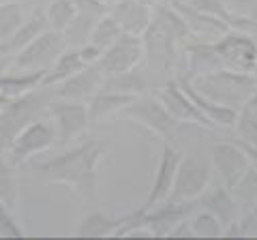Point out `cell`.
Listing matches in <instances>:
<instances>
[{
  "label": "cell",
  "instance_id": "cell-1",
  "mask_svg": "<svg viewBox=\"0 0 257 240\" xmlns=\"http://www.w3.org/2000/svg\"><path fill=\"white\" fill-rule=\"evenodd\" d=\"M103 157H105V146L99 140H86L77 148H69L41 163H35L32 172L43 182L64 185L79 193H90Z\"/></svg>",
  "mask_w": 257,
  "mask_h": 240
},
{
  "label": "cell",
  "instance_id": "cell-2",
  "mask_svg": "<svg viewBox=\"0 0 257 240\" xmlns=\"http://www.w3.org/2000/svg\"><path fill=\"white\" fill-rule=\"evenodd\" d=\"M189 79L195 86V90H199L204 97L238 111L244 107V103L257 90L253 73H242V71L225 69V67Z\"/></svg>",
  "mask_w": 257,
  "mask_h": 240
},
{
  "label": "cell",
  "instance_id": "cell-3",
  "mask_svg": "<svg viewBox=\"0 0 257 240\" xmlns=\"http://www.w3.org/2000/svg\"><path fill=\"white\" fill-rule=\"evenodd\" d=\"M52 99H54V88L41 86L37 90L22 94V97L11 101V105L0 114V155H7L11 142L24 127L47 114V105H50Z\"/></svg>",
  "mask_w": 257,
  "mask_h": 240
},
{
  "label": "cell",
  "instance_id": "cell-4",
  "mask_svg": "<svg viewBox=\"0 0 257 240\" xmlns=\"http://www.w3.org/2000/svg\"><path fill=\"white\" fill-rule=\"evenodd\" d=\"M122 120L142 127L144 131H148L150 135H155L161 142H172L176 138V133L180 129V123L176 120L167 107L161 103V99L155 92H146L135 97L120 114Z\"/></svg>",
  "mask_w": 257,
  "mask_h": 240
},
{
  "label": "cell",
  "instance_id": "cell-5",
  "mask_svg": "<svg viewBox=\"0 0 257 240\" xmlns=\"http://www.w3.org/2000/svg\"><path fill=\"white\" fill-rule=\"evenodd\" d=\"M210 180H212L210 159H204L199 155L182 157L174 178L170 199L172 202H195L210 187Z\"/></svg>",
  "mask_w": 257,
  "mask_h": 240
},
{
  "label": "cell",
  "instance_id": "cell-6",
  "mask_svg": "<svg viewBox=\"0 0 257 240\" xmlns=\"http://www.w3.org/2000/svg\"><path fill=\"white\" fill-rule=\"evenodd\" d=\"M47 116L52 118L58 142H73L90 129V116H88L86 101H71L54 97L47 105Z\"/></svg>",
  "mask_w": 257,
  "mask_h": 240
},
{
  "label": "cell",
  "instance_id": "cell-7",
  "mask_svg": "<svg viewBox=\"0 0 257 240\" xmlns=\"http://www.w3.org/2000/svg\"><path fill=\"white\" fill-rule=\"evenodd\" d=\"M216 54L225 69L253 73L257 67V39L242 30H227L225 35L212 41Z\"/></svg>",
  "mask_w": 257,
  "mask_h": 240
},
{
  "label": "cell",
  "instance_id": "cell-8",
  "mask_svg": "<svg viewBox=\"0 0 257 240\" xmlns=\"http://www.w3.org/2000/svg\"><path fill=\"white\" fill-rule=\"evenodd\" d=\"M56 140L58 138H56L54 125L43 118H37L15 135V140L11 142L9 150H7V157L20 167L22 163H26L30 159H35L37 155L50 150L56 144Z\"/></svg>",
  "mask_w": 257,
  "mask_h": 240
},
{
  "label": "cell",
  "instance_id": "cell-9",
  "mask_svg": "<svg viewBox=\"0 0 257 240\" xmlns=\"http://www.w3.org/2000/svg\"><path fill=\"white\" fill-rule=\"evenodd\" d=\"M64 50H67V43L62 39V33L47 28L43 35H39L30 45H26L20 54L13 56L11 69H24V71L50 69Z\"/></svg>",
  "mask_w": 257,
  "mask_h": 240
},
{
  "label": "cell",
  "instance_id": "cell-10",
  "mask_svg": "<svg viewBox=\"0 0 257 240\" xmlns=\"http://www.w3.org/2000/svg\"><path fill=\"white\" fill-rule=\"evenodd\" d=\"M180 150L174 146V142H163L159 150V159H157V167H155V176H152V185L146 199H144V208H152L157 204H163L170 199L172 187H174V178L180 165Z\"/></svg>",
  "mask_w": 257,
  "mask_h": 240
},
{
  "label": "cell",
  "instance_id": "cell-11",
  "mask_svg": "<svg viewBox=\"0 0 257 240\" xmlns=\"http://www.w3.org/2000/svg\"><path fill=\"white\" fill-rule=\"evenodd\" d=\"M144 60V39L140 35L122 33L114 45H109L103 52L101 60L96 62L103 73H118V71H128L140 67Z\"/></svg>",
  "mask_w": 257,
  "mask_h": 240
},
{
  "label": "cell",
  "instance_id": "cell-12",
  "mask_svg": "<svg viewBox=\"0 0 257 240\" xmlns=\"http://www.w3.org/2000/svg\"><path fill=\"white\" fill-rule=\"evenodd\" d=\"M193 202H172L167 199L163 204L152 208H144L142 227L150 238H167L170 231L178 225L182 219H187L193 210Z\"/></svg>",
  "mask_w": 257,
  "mask_h": 240
},
{
  "label": "cell",
  "instance_id": "cell-13",
  "mask_svg": "<svg viewBox=\"0 0 257 240\" xmlns=\"http://www.w3.org/2000/svg\"><path fill=\"white\" fill-rule=\"evenodd\" d=\"M75 3V18L64 28L62 39L67 47H82L90 41V35L103 15L109 13V7L99 0H73Z\"/></svg>",
  "mask_w": 257,
  "mask_h": 240
},
{
  "label": "cell",
  "instance_id": "cell-14",
  "mask_svg": "<svg viewBox=\"0 0 257 240\" xmlns=\"http://www.w3.org/2000/svg\"><path fill=\"white\" fill-rule=\"evenodd\" d=\"M155 94L180 125L189 123V125L206 127V129H214V125L195 107V103L184 92V88L178 84V79H172V82H167L165 86H161L159 90H155Z\"/></svg>",
  "mask_w": 257,
  "mask_h": 240
},
{
  "label": "cell",
  "instance_id": "cell-15",
  "mask_svg": "<svg viewBox=\"0 0 257 240\" xmlns=\"http://www.w3.org/2000/svg\"><path fill=\"white\" fill-rule=\"evenodd\" d=\"M210 163L219 174V178L225 187H231L234 182L248 170V159L240 150L234 140H221L214 142L210 148Z\"/></svg>",
  "mask_w": 257,
  "mask_h": 240
},
{
  "label": "cell",
  "instance_id": "cell-16",
  "mask_svg": "<svg viewBox=\"0 0 257 240\" xmlns=\"http://www.w3.org/2000/svg\"><path fill=\"white\" fill-rule=\"evenodd\" d=\"M182 75L187 77H197L210 71L223 69V62L216 54L212 41H202V39L189 37L182 43Z\"/></svg>",
  "mask_w": 257,
  "mask_h": 240
},
{
  "label": "cell",
  "instance_id": "cell-17",
  "mask_svg": "<svg viewBox=\"0 0 257 240\" xmlns=\"http://www.w3.org/2000/svg\"><path fill=\"white\" fill-rule=\"evenodd\" d=\"M170 3L176 7V11L182 15V20L187 22V26L191 30V37L193 39H202V41H214V39H219L221 35L227 33V30H231L227 20L221 18V15L193 9V7L182 5V3H178V0H170Z\"/></svg>",
  "mask_w": 257,
  "mask_h": 240
},
{
  "label": "cell",
  "instance_id": "cell-18",
  "mask_svg": "<svg viewBox=\"0 0 257 240\" xmlns=\"http://www.w3.org/2000/svg\"><path fill=\"white\" fill-rule=\"evenodd\" d=\"M103 77H105V73L96 65H86L75 75H71L58 86H54V97L71 99V101H88L101 90Z\"/></svg>",
  "mask_w": 257,
  "mask_h": 240
},
{
  "label": "cell",
  "instance_id": "cell-19",
  "mask_svg": "<svg viewBox=\"0 0 257 240\" xmlns=\"http://www.w3.org/2000/svg\"><path fill=\"white\" fill-rule=\"evenodd\" d=\"M45 30H47V20H45L43 9H32V13L24 20L22 26L0 41V56L3 58H13L15 54H20L24 47L30 45Z\"/></svg>",
  "mask_w": 257,
  "mask_h": 240
},
{
  "label": "cell",
  "instance_id": "cell-20",
  "mask_svg": "<svg viewBox=\"0 0 257 240\" xmlns=\"http://www.w3.org/2000/svg\"><path fill=\"white\" fill-rule=\"evenodd\" d=\"M109 15L118 22L122 33L142 37L152 22V7L140 3V0H116L109 7Z\"/></svg>",
  "mask_w": 257,
  "mask_h": 240
},
{
  "label": "cell",
  "instance_id": "cell-21",
  "mask_svg": "<svg viewBox=\"0 0 257 240\" xmlns=\"http://www.w3.org/2000/svg\"><path fill=\"white\" fill-rule=\"evenodd\" d=\"M178 84L184 88V92L191 97V101L195 103V107L202 111V114L210 120L214 127H221V129H234V123H236V116H238V109H231L227 105H221L216 101H210L208 97H204L199 90H195V86L191 84V79L187 75L178 73L176 75Z\"/></svg>",
  "mask_w": 257,
  "mask_h": 240
},
{
  "label": "cell",
  "instance_id": "cell-22",
  "mask_svg": "<svg viewBox=\"0 0 257 240\" xmlns=\"http://www.w3.org/2000/svg\"><path fill=\"white\" fill-rule=\"evenodd\" d=\"M124 214H109L105 210H86L73 229L75 238H116Z\"/></svg>",
  "mask_w": 257,
  "mask_h": 240
},
{
  "label": "cell",
  "instance_id": "cell-23",
  "mask_svg": "<svg viewBox=\"0 0 257 240\" xmlns=\"http://www.w3.org/2000/svg\"><path fill=\"white\" fill-rule=\"evenodd\" d=\"M195 202H197L199 208H204V210L212 212L214 217L223 223V225H229V223L236 221L238 214H240V208L236 204L234 195H231L229 187H225L223 182H221L219 187H214V189L208 187L204 193L195 199Z\"/></svg>",
  "mask_w": 257,
  "mask_h": 240
},
{
  "label": "cell",
  "instance_id": "cell-24",
  "mask_svg": "<svg viewBox=\"0 0 257 240\" xmlns=\"http://www.w3.org/2000/svg\"><path fill=\"white\" fill-rule=\"evenodd\" d=\"M101 90L118 92V94H128V97H140V94L152 92L150 79L146 71L142 67H133L128 71H118V73H107L103 77Z\"/></svg>",
  "mask_w": 257,
  "mask_h": 240
},
{
  "label": "cell",
  "instance_id": "cell-25",
  "mask_svg": "<svg viewBox=\"0 0 257 240\" xmlns=\"http://www.w3.org/2000/svg\"><path fill=\"white\" fill-rule=\"evenodd\" d=\"M135 97H128V94H118V92H109V90H99L90 97L88 103V116H90V125H99L105 123V120L120 116L122 109L131 103Z\"/></svg>",
  "mask_w": 257,
  "mask_h": 240
},
{
  "label": "cell",
  "instance_id": "cell-26",
  "mask_svg": "<svg viewBox=\"0 0 257 240\" xmlns=\"http://www.w3.org/2000/svg\"><path fill=\"white\" fill-rule=\"evenodd\" d=\"M47 73V69L39 71H24V69H5L0 73V90L9 94L11 99H18L22 94H28L37 88H41V82Z\"/></svg>",
  "mask_w": 257,
  "mask_h": 240
},
{
  "label": "cell",
  "instance_id": "cell-27",
  "mask_svg": "<svg viewBox=\"0 0 257 240\" xmlns=\"http://www.w3.org/2000/svg\"><path fill=\"white\" fill-rule=\"evenodd\" d=\"M86 65L82 60V56H79V50L77 47H67L58 58H56L54 65L47 69V73L43 77L41 86L45 88H54L58 86L60 82H64V79H69L71 75H75L77 71H82Z\"/></svg>",
  "mask_w": 257,
  "mask_h": 240
},
{
  "label": "cell",
  "instance_id": "cell-28",
  "mask_svg": "<svg viewBox=\"0 0 257 240\" xmlns=\"http://www.w3.org/2000/svg\"><path fill=\"white\" fill-rule=\"evenodd\" d=\"M20 197V182H18V165L7 155H0V204L15 208Z\"/></svg>",
  "mask_w": 257,
  "mask_h": 240
},
{
  "label": "cell",
  "instance_id": "cell-29",
  "mask_svg": "<svg viewBox=\"0 0 257 240\" xmlns=\"http://www.w3.org/2000/svg\"><path fill=\"white\" fill-rule=\"evenodd\" d=\"M229 191L236 199L240 212L255 206L257 204V167L248 165V170L229 187Z\"/></svg>",
  "mask_w": 257,
  "mask_h": 240
},
{
  "label": "cell",
  "instance_id": "cell-30",
  "mask_svg": "<svg viewBox=\"0 0 257 240\" xmlns=\"http://www.w3.org/2000/svg\"><path fill=\"white\" fill-rule=\"evenodd\" d=\"M189 223L195 238H223L225 234V225L214 217L212 212L204 210V208L197 206V210H191L189 214Z\"/></svg>",
  "mask_w": 257,
  "mask_h": 240
},
{
  "label": "cell",
  "instance_id": "cell-31",
  "mask_svg": "<svg viewBox=\"0 0 257 240\" xmlns=\"http://www.w3.org/2000/svg\"><path fill=\"white\" fill-rule=\"evenodd\" d=\"M47 28L56 30V33H64V28L75 18V3L73 0H52L43 9Z\"/></svg>",
  "mask_w": 257,
  "mask_h": 240
},
{
  "label": "cell",
  "instance_id": "cell-32",
  "mask_svg": "<svg viewBox=\"0 0 257 240\" xmlns=\"http://www.w3.org/2000/svg\"><path fill=\"white\" fill-rule=\"evenodd\" d=\"M24 20H26V9H24V0H13V3L0 5V41L5 37L15 33Z\"/></svg>",
  "mask_w": 257,
  "mask_h": 240
},
{
  "label": "cell",
  "instance_id": "cell-33",
  "mask_svg": "<svg viewBox=\"0 0 257 240\" xmlns=\"http://www.w3.org/2000/svg\"><path fill=\"white\" fill-rule=\"evenodd\" d=\"M122 35V28L118 26V22L111 18V15H103V18L96 22V26L90 35V43H94L99 50L105 52L109 45H114L118 41V37Z\"/></svg>",
  "mask_w": 257,
  "mask_h": 240
},
{
  "label": "cell",
  "instance_id": "cell-34",
  "mask_svg": "<svg viewBox=\"0 0 257 240\" xmlns=\"http://www.w3.org/2000/svg\"><path fill=\"white\" fill-rule=\"evenodd\" d=\"M234 131H236L238 140L251 142V144L257 146V116H253L248 109L242 107L238 111L236 123H234Z\"/></svg>",
  "mask_w": 257,
  "mask_h": 240
},
{
  "label": "cell",
  "instance_id": "cell-35",
  "mask_svg": "<svg viewBox=\"0 0 257 240\" xmlns=\"http://www.w3.org/2000/svg\"><path fill=\"white\" fill-rule=\"evenodd\" d=\"M0 238H26V231L18 223L13 208L0 204Z\"/></svg>",
  "mask_w": 257,
  "mask_h": 240
},
{
  "label": "cell",
  "instance_id": "cell-36",
  "mask_svg": "<svg viewBox=\"0 0 257 240\" xmlns=\"http://www.w3.org/2000/svg\"><path fill=\"white\" fill-rule=\"evenodd\" d=\"M238 227L242 238H257V204L238 214Z\"/></svg>",
  "mask_w": 257,
  "mask_h": 240
},
{
  "label": "cell",
  "instance_id": "cell-37",
  "mask_svg": "<svg viewBox=\"0 0 257 240\" xmlns=\"http://www.w3.org/2000/svg\"><path fill=\"white\" fill-rule=\"evenodd\" d=\"M229 13L240 15V18L257 20V0H225Z\"/></svg>",
  "mask_w": 257,
  "mask_h": 240
},
{
  "label": "cell",
  "instance_id": "cell-38",
  "mask_svg": "<svg viewBox=\"0 0 257 240\" xmlns=\"http://www.w3.org/2000/svg\"><path fill=\"white\" fill-rule=\"evenodd\" d=\"M79 50V56H82V60H84V65H96V62L101 60V56H103V50H99L94 43H84L82 47H77Z\"/></svg>",
  "mask_w": 257,
  "mask_h": 240
},
{
  "label": "cell",
  "instance_id": "cell-39",
  "mask_svg": "<svg viewBox=\"0 0 257 240\" xmlns=\"http://www.w3.org/2000/svg\"><path fill=\"white\" fill-rule=\"evenodd\" d=\"M234 144H236V146L246 155L248 163H251L253 167H257V146H255V144L244 142V140H238V138H234Z\"/></svg>",
  "mask_w": 257,
  "mask_h": 240
},
{
  "label": "cell",
  "instance_id": "cell-40",
  "mask_svg": "<svg viewBox=\"0 0 257 240\" xmlns=\"http://www.w3.org/2000/svg\"><path fill=\"white\" fill-rule=\"evenodd\" d=\"M167 238H195V234H193V229H191L189 219H182L178 225L170 231V236H167Z\"/></svg>",
  "mask_w": 257,
  "mask_h": 240
},
{
  "label": "cell",
  "instance_id": "cell-41",
  "mask_svg": "<svg viewBox=\"0 0 257 240\" xmlns=\"http://www.w3.org/2000/svg\"><path fill=\"white\" fill-rule=\"evenodd\" d=\"M244 109H248L253 116H257V90L251 94V99H248V101L244 103Z\"/></svg>",
  "mask_w": 257,
  "mask_h": 240
},
{
  "label": "cell",
  "instance_id": "cell-42",
  "mask_svg": "<svg viewBox=\"0 0 257 240\" xmlns=\"http://www.w3.org/2000/svg\"><path fill=\"white\" fill-rule=\"evenodd\" d=\"M11 101H13V99L9 97V94H5L3 90H0V114H3V111L11 105Z\"/></svg>",
  "mask_w": 257,
  "mask_h": 240
},
{
  "label": "cell",
  "instance_id": "cell-43",
  "mask_svg": "<svg viewBox=\"0 0 257 240\" xmlns=\"http://www.w3.org/2000/svg\"><path fill=\"white\" fill-rule=\"evenodd\" d=\"M28 3H30L32 9H45V7L50 5L52 0H28Z\"/></svg>",
  "mask_w": 257,
  "mask_h": 240
},
{
  "label": "cell",
  "instance_id": "cell-44",
  "mask_svg": "<svg viewBox=\"0 0 257 240\" xmlns=\"http://www.w3.org/2000/svg\"><path fill=\"white\" fill-rule=\"evenodd\" d=\"M140 3H144V5H148V7H152L155 9L157 5H161V3H165V0H140Z\"/></svg>",
  "mask_w": 257,
  "mask_h": 240
},
{
  "label": "cell",
  "instance_id": "cell-45",
  "mask_svg": "<svg viewBox=\"0 0 257 240\" xmlns=\"http://www.w3.org/2000/svg\"><path fill=\"white\" fill-rule=\"evenodd\" d=\"M99 3H103V5H107V7H111V5H114V3H116V0H99Z\"/></svg>",
  "mask_w": 257,
  "mask_h": 240
},
{
  "label": "cell",
  "instance_id": "cell-46",
  "mask_svg": "<svg viewBox=\"0 0 257 240\" xmlns=\"http://www.w3.org/2000/svg\"><path fill=\"white\" fill-rule=\"evenodd\" d=\"M253 79H255V88H257V67L253 69Z\"/></svg>",
  "mask_w": 257,
  "mask_h": 240
},
{
  "label": "cell",
  "instance_id": "cell-47",
  "mask_svg": "<svg viewBox=\"0 0 257 240\" xmlns=\"http://www.w3.org/2000/svg\"><path fill=\"white\" fill-rule=\"evenodd\" d=\"M5 3H13V0H0V5H5Z\"/></svg>",
  "mask_w": 257,
  "mask_h": 240
},
{
  "label": "cell",
  "instance_id": "cell-48",
  "mask_svg": "<svg viewBox=\"0 0 257 240\" xmlns=\"http://www.w3.org/2000/svg\"><path fill=\"white\" fill-rule=\"evenodd\" d=\"M255 39H257V37H255Z\"/></svg>",
  "mask_w": 257,
  "mask_h": 240
}]
</instances>
